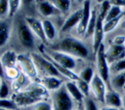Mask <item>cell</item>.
Masks as SVG:
<instances>
[{"label": "cell", "mask_w": 125, "mask_h": 110, "mask_svg": "<svg viewBox=\"0 0 125 110\" xmlns=\"http://www.w3.org/2000/svg\"><path fill=\"white\" fill-rule=\"evenodd\" d=\"M4 72H5V68H4V66H3V64H2V62H1V60H0V78H1V79H4V78H5Z\"/></svg>", "instance_id": "obj_39"}, {"label": "cell", "mask_w": 125, "mask_h": 110, "mask_svg": "<svg viewBox=\"0 0 125 110\" xmlns=\"http://www.w3.org/2000/svg\"><path fill=\"white\" fill-rule=\"evenodd\" d=\"M41 54L49 57L50 59H52L59 65L64 68H67L71 71H74L76 68V58L65 53L55 51L50 48H43V51H41Z\"/></svg>", "instance_id": "obj_5"}, {"label": "cell", "mask_w": 125, "mask_h": 110, "mask_svg": "<svg viewBox=\"0 0 125 110\" xmlns=\"http://www.w3.org/2000/svg\"><path fill=\"white\" fill-rule=\"evenodd\" d=\"M11 34V24L8 20L0 19V48L5 46L9 41Z\"/></svg>", "instance_id": "obj_21"}, {"label": "cell", "mask_w": 125, "mask_h": 110, "mask_svg": "<svg viewBox=\"0 0 125 110\" xmlns=\"http://www.w3.org/2000/svg\"><path fill=\"white\" fill-rule=\"evenodd\" d=\"M97 16H98V6H94V7H92L91 18H90V20H89L85 35L83 37L84 39H88V38H91L93 36L94 30H95V26H96V23H97Z\"/></svg>", "instance_id": "obj_22"}, {"label": "cell", "mask_w": 125, "mask_h": 110, "mask_svg": "<svg viewBox=\"0 0 125 110\" xmlns=\"http://www.w3.org/2000/svg\"><path fill=\"white\" fill-rule=\"evenodd\" d=\"M119 28L121 29V30H123V31H125V18L122 19V21L120 22V24H119Z\"/></svg>", "instance_id": "obj_41"}, {"label": "cell", "mask_w": 125, "mask_h": 110, "mask_svg": "<svg viewBox=\"0 0 125 110\" xmlns=\"http://www.w3.org/2000/svg\"><path fill=\"white\" fill-rule=\"evenodd\" d=\"M104 104L106 106H111L119 109L122 108V99L119 92L114 91L109 85H107V88H106Z\"/></svg>", "instance_id": "obj_14"}, {"label": "cell", "mask_w": 125, "mask_h": 110, "mask_svg": "<svg viewBox=\"0 0 125 110\" xmlns=\"http://www.w3.org/2000/svg\"><path fill=\"white\" fill-rule=\"evenodd\" d=\"M123 91H125V86H124V90H123Z\"/></svg>", "instance_id": "obj_48"}, {"label": "cell", "mask_w": 125, "mask_h": 110, "mask_svg": "<svg viewBox=\"0 0 125 110\" xmlns=\"http://www.w3.org/2000/svg\"><path fill=\"white\" fill-rule=\"evenodd\" d=\"M64 87H65V89H66L68 94L71 96V98H72L75 102H77L78 104L83 102V99H84L85 97H84V95L82 94V92H80L79 88L77 87L75 81H65V82H64Z\"/></svg>", "instance_id": "obj_17"}, {"label": "cell", "mask_w": 125, "mask_h": 110, "mask_svg": "<svg viewBox=\"0 0 125 110\" xmlns=\"http://www.w3.org/2000/svg\"><path fill=\"white\" fill-rule=\"evenodd\" d=\"M0 108L2 109H8V110H15L18 108L16 103L12 98H0Z\"/></svg>", "instance_id": "obj_33"}, {"label": "cell", "mask_w": 125, "mask_h": 110, "mask_svg": "<svg viewBox=\"0 0 125 110\" xmlns=\"http://www.w3.org/2000/svg\"><path fill=\"white\" fill-rule=\"evenodd\" d=\"M21 8L31 9L36 4V0H21Z\"/></svg>", "instance_id": "obj_37"}, {"label": "cell", "mask_w": 125, "mask_h": 110, "mask_svg": "<svg viewBox=\"0 0 125 110\" xmlns=\"http://www.w3.org/2000/svg\"><path fill=\"white\" fill-rule=\"evenodd\" d=\"M30 56H31L34 64H35L36 70H37L40 78L49 77V76H55V77L62 78L61 76V74L58 72V70L56 69V67L54 66V64L51 62V60L49 58H47L45 55H43L41 53L31 52Z\"/></svg>", "instance_id": "obj_3"}, {"label": "cell", "mask_w": 125, "mask_h": 110, "mask_svg": "<svg viewBox=\"0 0 125 110\" xmlns=\"http://www.w3.org/2000/svg\"><path fill=\"white\" fill-rule=\"evenodd\" d=\"M96 1H97V3H101L103 0H96Z\"/></svg>", "instance_id": "obj_45"}, {"label": "cell", "mask_w": 125, "mask_h": 110, "mask_svg": "<svg viewBox=\"0 0 125 110\" xmlns=\"http://www.w3.org/2000/svg\"><path fill=\"white\" fill-rule=\"evenodd\" d=\"M109 72H110V75L125 72V57L110 63L109 64Z\"/></svg>", "instance_id": "obj_28"}, {"label": "cell", "mask_w": 125, "mask_h": 110, "mask_svg": "<svg viewBox=\"0 0 125 110\" xmlns=\"http://www.w3.org/2000/svg\"><path fill=\"white\" fill-rule=\"evenodd\" d=\"M41 19H42L43 31H44V35L47 43L48 42L54 43V41L57 39V36H58L57 25L55 24L53 19H49V18H41Z\"/></svg>", "instance_id": "obj_15"}, {"label": "cell", "mask_w": 125, "mask_h": 110, "mask_svg": "<svg viewBox=\"0 0 125 110\" xmlns=\"http://www.w3.org/2000/svg\"><path fill=\"white\" fill-rule=\"evenodd\" d=\"M35 10L42 18H49L61 16V12L57 10L48 0H37L35 4Z\"/></svg>", "instance_id": "obj_11"}, {"label": "cell", "mask_w": 125, "mask_h": 110, "mask_svg": "<svg viewBox=\"0 0 125 110\" xmlns=\"http://www.w3.org/2000/svg\"><path fill=\"white\" fill-rule=\"evenodd\" d=\"M90 1H92V0H90Z\"/></svg>", "instance_id": "obj_51"}, {"label": "cell", "mask_w": 125, "mask_h": 110, "mask_svg": "<svg viewBox=\"0 0 125 110\" xmlns=\"http://www.w3.org/2000/svg\"><path fill=\"white\" fill-rule=\"evenodd\" d=\"M74 110H84V108H83V104H82V103H79L78 106L76 107V109H74Z\"/></svg>", "instance_id": "obj_44"}, {"label": "cell", "mask_w": 125, "mask_h": 110, "mask_svg": "<svg viewBox=\"0 0 125 110\" xmlns=\"http://www.w3.org/2000/svg\"><path fill=\"white\" fill-rule=\"evenodd\" d=\"M123 13H125V9L124 8H120V7H116V6H110L108 11L106 12V15L104 17V21H107V20L113 19V18L119 17L120 15H122Z\"/></svg>", "instance_id": "obj_27"}, {"label": "cell", "mask_w": 125, "mask_h": 110, "mask_svg": "<svg viewBox=\"0 0 125 110\" xmlns=\"http://www.w3.org/2000/svg\"><path fill=\"white\" fill-rule=\"evenodd\" d=\"M84 1H85V0H72V2H74V3L78 4V5H81V6H82V4L84 3Z\"/></svg>", "instance_id": "obj_43"}, {"label": "cell", "mask_w": 125, "mask_h": 110, "mask_svg": "<svg viewBox=\"0 0 125 110\" xmlns=\"http://www.w3.org/2000/svg\"><path fill=\"white\" fill-rule=\"evenodd\" d=\"M50 101L53 110H74V100L68 94L64 84L59 90L50 92Z\"/></svg>", "instance_id": "obj_4"}, {"label": "cell", "mask_w": 125, "mask_h": 110, "mask_svg": "<svg viewBox=\"0 0 125 110\" xmlns=\"http://www.w3.org/2000/svg\"><path fill=\"white\" fill-rule=\"evenodd\" d=\"M62 15H66L70 12L72 6V0H48Z\"/></svg>", "instance_id": "obj_23"}, {"label": "cell", "mask_w": 125, "mask_h": 110, "mask_svg": "<svg viewBox=\"0 0 125 110\" xmlns=\"http://www.w3.org/2000/svg\"><path fill=\"white\" fill-rule=\"evenodd\" d=\"M0 110H8V109H2V108H0Z\"/></svg>", "instance_id": "obj_47"}, {"label": "cell", "mask_w": 125, "mask_h": 110, "mask_svg": "<svg viewBox=\"0 0 125 110\" xmlns=\"http://www.w3.org/2000/svg\"><path fill=\"white\" fill-rule=\"evenodd\" d=\"M120 110H123V109H122V108H120Z\"/></svg>", "instance_id": "obj_49"}, {"label": "cell", "mask_w": 125, "mask_h": 110, "mask_svg": "<svg viewBox=\"0 0 125 110\" xmlns=\"http://www.w3.org/2000/svg\"><path fill=\"white\" fill-rule=\"evenodd\" d=\"M125 18V13H123L122 15H120L119 17L113 18V19H110V20H107V21H104V34H107V33H110L112 32L113 30H115L117 28V26H119L120 22L122 21V19Z\"/></svg>", "instance_id": "obj_24"}, {"label": "cell", "mask_w": 125, "mask_h": 110, "mask_svg": "<svg viewBox=\"0 0 125 110\" xmlns=\"http://www.w3.org/2000/svg\"><path fill=\"white\" fill-rule=\"evenodd\" d=\"M81 15H82V7L77 8L74 11H71L65 18V19L62 21V23L61 24V27L59 29V32L61 34H65L69 31H71L73 28L76 29L80 18H81Z\"/></svg>", "instance_id": "obj_8"}, {"label": "cell", "mask_w": 125, "mask_h": 110, "mask_svg": "<svg viewBox=\"0 0 125 110\" xmlns=\"http://www.w3.org/2000/svg\"><path fill=\"white\" fill-rule=\"evenodd\" d=\"M29 110H53L52 109V104L51 101L49 100H42L39 101L31 106L28 107Z\"/></svg>", "instance_id": "obj_30"}, {"label": "cell", "mask_w": 125, "mask_h": 110, "mask_svg": "<svg viewBox=\"0 0 125 110\" xmlns=\"http://www.w3.org/2000/svg\"><path fill=\"white\" fill-rule=\"evenodd\" d=\"M95 57H96V71H97L96 73L105 83H108L110 78L109 63L105 57V47L104 44H102L98 49Z\"/></svg>", "instance_id": "obj_7"}, {"label": "cell", "mask_w": 125, "mask_h": 110, "mask_svg": "<svg viewBox=\"0 0 125 110\" xmlns=\"http://www.w3.org/2000/svg\"><path fill=\"white\" fill-rule=\"evenodd\" d=\"M2 80H3V79H1V78H0V86H1V82H2Z\"/></svg>", "instance_id": "obj_46"}, {"label": "cell", "mask_w": 125, "mask_h": 110, "mask_svg": "<svg viewBox=\"0 0 125 110\" xmlns=\"http://www.w3.org/2000/svg\"><path fill=\"white\" fill-rule=\"evenodd\" d=\"M50 49L65 53L75 58L87 59L89 58L90 52L85 43L77 37L73 36H64L62 39L54 42Z\"/></svg>", "instance_id": "obj_1"}, {"label": "cell", "mask_w": 125, "mask_h": 110, "mask_svg": "<svg viewBox=\"0 0 125 110\" xmlns=\"http://www.w3.org/2000/svg\"><path fill=\"white\" fill-rule=\"evenodd\" d=\"M8 4H9L8 18L12 19L16 17V15L19 13L20 9L21 8V0H8Z\"/></svg>", "instance_id": "obj_26"}, {"label": "cell", "mask_w": 125, "mask_h": 110, "mask_svg": "<svg viewBox=\"0 0 125 110\" xmlns=\"http://www.w3.org/2000/svg\"><path fill=\"white\" fill-rule=\"evenodd\" d=\"M83 108L84 110H100L95 102V100L93 98H91L90 96H87L83 99Z\"/></svg>", "instance_id": "obj_34"}, {"label": "cell", "mask_w": 125, "mask_h": 110, "mask_svg": "<svg viewBox=\"0 0 125 110\" xmlns=\"http://www.w3.org/2000/svg\"><path fill=\"white\" fill-rule=\"evenodd\" d=\"M76 82V85L77 87L79 88L80 92H82V94L84 95V97H87V96H90L89 93H90V84L85 82V81H82V80H77L75 81Z\"/></svg>", "instance_id": "obj_32"}, {"label": "cell", "mask_w": 125, "mask_h": 110, "mask_svg": "<svg viewBox=\"0 0 125 110\" xmlns=\"http://www.w3.org/2000/svg\"><path fill=\"white\" fill-rule=\"evenodd\" d=\"M100 110H120V109H119V108H115V107H111V106L104 105L103 107L100 108Z\"/></svg>", "instance_id": "obj_40"}, {"label": "cell", "mask_w": 125, "mask_h": 110, "mask_svg": "<svg viewBox=\"0 0 125 110\" xmlns=\"http://www.w3.org/2000/svg\"><path fill=\"white\" fill-rule=\"evenodd\" d=\"M17 66L19 67L20 71L26 75L31 81L39 82V75L36 70L35 64L30 56V54H20L18 55V63Z\"/></svg>", "instance_id": "obj_6"}, {"label": "cell", "mask_w": 125, "mask_h": 110, "mask_svg": "<svg viewBox=\"0 0 125 110\" xmlns=\"http://www.w3.org/2000/svg\"><path fill=\"white\" fill-rule=\"evenodd\" d=\"M21 71L19 69L18 66H15V67H8V68H5V72H4V76L5 78L4 79H7L9 80L10 82L14 81L15 79H17L20 75Z\"/></svg>", "instance_id": "obj_29"}, {"label": "cell", "mask_w": 125, "mask_h": 110, "mask_svg": "<svg viewBox=\"0 0 125 110\" xmlns=\"http://www.w3.org/2000/svg\"><path fill=\"white\" fill-rule=\"evenodd\" d=\"M8 13H9L8 0H0V19H4V18H8Z\"/></svg>", "instance_id": "obj_35"}, {"label": "cell", "mask_w": 125, "mask_h": 110, "mask_svg": "<svg viewBox=\"0 0 125 110\" xmlns=\"http://www.w3.org/2000/svg\"><path fill=\"white\" fill-rule=\"evenodd\" d=\"M105 57L108 63H112L116 60L125 57V46H116L113 44H109L107 48H105Z\"/></svg>", "instance_id": "obj_13"}, {"label": "cell", "mask_w": 125, "mask_h": 110, "mask_svg": "<svg viewBox=\"0 0 125 110\" xmlns=\"http://www.w3.org/2000/svg\"><path fill=\"white\" fill-rule=\"evenodd\" d=\"M14 32L18 42L21 47L27 50H32L35 47V40L37 38L33 35L30 28L28 27L24 17L18 18L14 21Z\"/></svg>", "instance_id": "obj_2"}, {"label": "cell", "mask_w": 125, "mask_h": 110, "mask_svg": "<svg viewBox=\"0 0 125 110\" xmlns=\"http://www.w3.org/2000/svg\"><path fill=\"white\" fill-rule=\"evenodd\" d=\"M123 1H125V0H123Z\"/></svg>", "instance_id": "obj_50"}, {"label": "cell", "mask_w": 125, "mask_h": 110, "mask_svg": "<svg viewBox=\"0 0 125 110\" xmlns=\"http://www.w3.org/2000/svg\"><path fill=\"white\" fill-rule=\"evenodd\" d=\"M110 43L113 45H116V46H125V35H123V34L115 35L112 38Z\"/></svg>", "instance_id": "obj_36"}, {"label": "cell", "mask_w": 125, "mask_h": 110, "mask_svg": "<svg viewBox=\"0 0 125 110\" xmlns=\"http://www.w3.org/2000/svg\"><path fill=\"white\" fill-rule=\"evenodd\" d=\"M0 60L4 68L15 67L18 63V54L14 50H7L1 54Z\"/></svg>", "instance_id": "obj_18"}, {"label": "cell", "mask_w": 125, "mask_h": 110, "mask_svg": "<svg viewBox=\"0 0 125 110\" xmlns=\"http://www.w3.org/2000/svg\"><path fill=\"white\" fill-rule=\"evenodd\" d=\"M25 21L28 25V27L30 28L31 32L33 33V35L40 40L43 44H47L45 35H44V31H43V25H42V19L38 17H35L33 15H26L24 16Z\"/></svg>", "instance_id": "obj_10"}, {"label": "cell", "mask_w": 125, "mask_h": 110, "mask_svg": "<svg viewBox=\"0 0 125 110\" xmlns=\"http://www.w3.org/2000/svg\"><path fill=\"white\" fill-rule=\"evenodd\" d=\"M106 88H107V83H105L96 73V75L94 76L93 80L90 83V92L94 95L95 99L103 104L104 101V94L106 92Z\"/></svg>", "instance_id": "obj_9"}, {"label": "cell", "mask_w": 125, "mask_h": 110, "mask_svg": "<svg viewBox=\"0 0 125 110\" xmlns=\"http://www.w3.org/2000/svg\"><path fill=\"white\" fill-rule=\"evenodd\" d=\"M91 2L92 1H90V0H85L84 3L81 6L82 7V15H81L80 21H79V23L76 27V32L82 38L85 35L86 29H87V26H88V23H89V20H90V18H91V12H92Z\"/></svg>", "instance_id": "obj_12"}, {"label": "cell", "mask_w": 125, "mask_h": 110, "mask_svg": "<svg viewBox=\"0 0 125 110\" xmlns=\"http://www.w3.org/2000/svg\"><path fill=\"white\" fill-rule=\"evenodd\" d=\"M32 81L23 73H20L19 77L17 79H15L14 81L11 82V90L15 92H19L23 91L24 89H26L28 87V85L31 83Z\"/></svg>", "instance_id": "obj_19"}, {"label": "cell", "mask_w": 125, "mask_h": 110, "mask_svg": "<svg viewBox=\"0 0 125 110\" xmlns=\"http://www.w3.org/2000/svg\"><path fill=\"white\" fill-rule=\"evenodd\" d=\"M109 86L116 92H120L124 90L125 86V72L113 74L109 78Z\"/></svg>", "instance_id": "obj_20"}, {"label": "cell", "mask_w": 125, "mask_h": 110, "mask_svg": "<svg viewBox=\"0 0 125 110\" xmlns=\"http://www.w3.org/2000/svg\"><path fill=\"white\" fill-rule=\"evenodd\" d=\"M121 99H122V109L125 110V93L121 96Z\"/></svg>", "instance_id": "obj_42"}, {"label": "cell", "mask_w": 125, "mask_h": 110, "mask_svg": "<svg viewBox=\"0 0 125 110\" xmlns=\"http://www.w3.org/2000/svg\"><path fill=\"white\" fill-rule=\"evenodd\" d=\"M79 79L82 81H85L87 83H91V81L93 80L94 76L96 75V72L94 70V68L92 66H85L84 68H82L79 72H76Z\"/></svg>", "instance_id": "obj_25"}, {"label": "cell", "mask_w": 125, "mask_h": 110, "mask_svg": "<svg viewBox=\"0 0 125 110\" xmlns=\"http://www.w3.org/2000/svg\"><path fill=\"white\" fill-rule=\"evenodd\" d=\"M107 1L110 4V6H116L125 9V1L123 0H107Z\"/></svg>", "instance_id": "obj_38"}, {"label": "cell", "mask_w": 125, "mask_h": 110, "mask_svg": "<svg viewBox=\"0 0 125 110\" xmlns=\"http://www.w3.org/2000/svg\"><path fill=\"white\" fill-rule=\"evenodd\" d=\"M10 93H11V87L9 86L7 81L3 79L0 86V98H3V99L9 98Z\"/></svg>", "instance_id": "obj_31"}, {"label": "cell", "mask_w": 125, "mask_h": 110, "mask_svg": "<svg viewBox=\"0 0 125 110\" xmlns=\"http://www.w3.org/2000/svg\"><path fill=\"white\" fill-rule=\"evenodd\" d=\"M39 82L45 87V89L49 92H55L59 90L61 87L63 86L64 81L62 78L55 77V76H49V77H42L39 79Z\"/></svg>", "instance_id": "obj_16"}]
</instances>
